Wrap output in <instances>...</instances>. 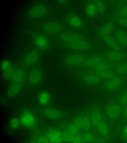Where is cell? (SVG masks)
I'll return each instance as SVG.
<instances>
[{
    "instance_id": "13",
    "label": "cell",
    "mask_w": 127,
    "mask_h": 143,
    "mask_svg": "<svg viewBox=\"0 0 127 143\" xmlns=\"http://www.w3.org/2000/svg\"><path fill=\"white\" fill-rule=\"evenodd\" d=\"M43 75L40 70L36 69L32 71L29 76V80L30 83L32 85H36L41 81Z\"/></svg>"
},
{
    "instance_id": "10",
    "label": "cell",
    "mask_w": 127,
    "mask_h": 143,
    "mask_svg": "<svg viewBox=\"0 0 127 143\" xmlns=\"http://www.w3.org/2000/svg\"><path fill=\"white\" fill-rule=\"evenodd\" d=\"M98 131L104 138L107 139L110 135V128L107 122L103 119L96 126Z\"/></svg>"
},
{
    "instance_id": "32",
    "label": "cell",
    "mask_w": 127,
    "mask_h": 143,
    "mask_svg": "<svg viewBox=\"0 0 127 143\" xmlns=\"http://www.w3.org/2000/svg\"><path fill=\"white\" fill-rule=\"evenodd\" d=\"M93 1L96 8L98 13H104L105 10V6L104 3L100 0H95Z\"/></svg>"
},
{
    "instance_id": "19",
    "label": "cell",
    "mask_w": 127,
    "mask_h": 143,
    "mask_svg": "<svg viewBox=\"0 0 127 143\" xmlns=\"http://www.w3.org/2000/svg\"><path fill=\"white\" fill-rule=\"evenodd\" d=\"M39 55L36 51H32L26 56L24 60V63L27 66L33 65L35 64L38 60Z\"/></svg>"
},
{
    "instance_id": "6",
    "label": "cell",
    "mask_w": 127,
    "mask_h": 143,
    "mask_svg": "<svg viewBox=\"0 0 127 143\" xmlns=\"http://www.w3.org/2000/svg\"><path fill=\"white\" fill-rule=\"evenodd\" d=\"M86 59L85 56L80 54H73L68 56L65 60L67 65L72 66H79L84 64Z\"/></svg>"
},
{
    "instance_id": "38",
    "label": "cell",
    "mask_w": 127,
    "mask_h": 143,
    "mask_svg": "<svg viewBox=\"0 0 127 143\" xmlns=\"http://www.w3.org/2000/svg\"><path fill=\"white\" fill-rule=\"evenodd\" d=\"M75 124L78 128L83 129V117H78L77 118L75 121Z\"/></svg>"
},
{
    "instance_id": "26",
    "label": "cell",
    "mask_w": 127,
    "mask_h": 143,
    "mask_svg": "<svg viewBox=\"0 0 127 143\" xmlns=\"http://www.w3.org/2000/svg\"><path fill=\"white\" fill-rule=\"evenodd\" d=\"M113 24L112 22L108 23L104 25L100 29L99 34L101 37L110 35L113 28Z\"/></svg>"
},
{
    "instance_id": "24",
    "label": "cell",
    "mask_w": 127,
    "mask_h": 143,
    "mask_svg": "<svg viewBox=\"0 0 127 143\" xmlns=\"http://www.w3.org/2000/svg\"><path fill=\"white\" fill-rule=\"evenodd\" d=\"M113 70L116 74L126 75L127 74V61H125L116 65Z\"/></svg>"
},
{
    "instance_id": "34",
    "label": "cell",
    "mask_w": 127,
    "mask_h": 143,
    "mask_svg": "<svg viewBox=\"0 0 127 143\" xmlns=\"http://www.w3.org/2000/svg\"><path fill=\"white\" fill-rule=\"evenodd\" d=\"M120 132L122 139L124 141L127 142V124L123 125L121 128Z\"/></svg>"
},
{
    "instance_id": "16",
    "label": "cell",
    "mask_w": 127,
    "mask_h": 143,
    "mask_svg": "<svg viewBox=\"0 0 127 143\" xmlns=\"http://www.w3.org/2000/svg\"><path fill=\"white\" fill-rule=\"evenodd\" d=\"M101 37L104 42L112 49L121 51L119 44L115 39L110 35Z\"/></svg>"
},
{
    "instance_id": "28",
    "label": "cell",
    "mask_w": 127,
    "mask_h": 143,
    "mask_svg": "<svg viewBox=\"0 0 127 143\" xmlns=\"http://www.w3.org/2000/svg\"><path fill=\"white\" fill-rule=\"evenodd\" d=\"M51 100V96L46 91H43L39 94L38 98L39 103L42 105H48Z\"/></svg>"
},
{
    "instance_id": "3",
    "label": "cell",
    "mask_w": 127,
    "mask_h": 143,
    "mask_svg": "<svg viewBox=\"0 0 127 143\" xmlns=\"http://www.w3.org/2000/svg\"><path fill=\"white\" fill-rule=\"evenodd\" d=\"M126 76L116 74L105 80L104 87L107 90L112 91L120 88L124 85Z\"/></svg>"
},
{
    "instance_id": "20",
    "label": "cell",
    "mask_w": 127,
    "mask_h": 143,
    "mask_svg": "<svg viewBox=\"0 0 127 143\" xmlns=\"http://www.w3.org/2000/svg\"><path fill=\"white\" fill-rule=\"evenodd\" d=\"M83 80L86 83L91 85H95L99 83L102 79L96 74H87L83 77Z\"/></svg>"
},
{
    "instance_id": "1",
    "label": "cell",
    "mask_w": 127,
    "mask_h": 143,
    "mask_svg": "<svg viewBox=\"0 0 127 143\" xmlns=\"http://www.w3.org/2000/svg\"><path fill=\"white\" fill-rule=\"evenodd\" d=\"M124 107L117 100L111 101L105 108V115L110 121H115L122 114Z\"/></svg>"
},
{
    "instance_id": "27",
    "label": "cell",
    "mask_w": 127,
    "mask_h": 143,
    "mask_svg": "<svg viewBox=\"0 0 127 143\" xmlns=\"http://www.w3.org/2000/svg\"><path fill=\"white\" fill-rule=\"evenodd\" d=\"M85 10L87 14L91 17L95 16L98 13L93 0L90 1L88 3L86 6Z\"/></svg>"
},
{
    "instance_id": "7",
    "label": "cell",
    "mask_w": 127,
    "mask_h": 143,
    "mask_svg": "<svg viewBox=\"0 0 127 143\" xmlns=\"http://www.w3.org/2000/svg\"><path fill=\"white\" fill-rule=\"evenodd\" d=\"M64 43L68 48L76 50H86L90 47L89 44L85 39L75 40Z\"/></svg>"
},
{
    "instance_id": "4",
    "label": "cell",
    "mask_w": 127,
    "mask_h": 143,
    "mask_svg": "<svg viewBox=\"0 0 127 143\" xmlns=\"http://www.w3.org/2000/svg\"><path fill=\"white\" fill-rule=\"evenodd\" d=\"M19 120L23 125L28 128L33 127L36 123L35 115L32 112L28 110H25L22 112Z\"/></svg>"
},
{
    "instance_id": "17",
    "label": "cell",
    "mask_w": 127,
    "mask_h": 143,
    "mask_svg": "<svg viewBox=\"0 0 127 143\" xmlns=\"http://www.w3.org/2000/svg\"><path fill=\"white\" fill-rule=\"evenodd\" d=\"M45 30L47 32L52 33L60 32L63 29L62 26L58 23L51 22L46 23L44 26Z\"/></svg>"
},
{
    "instance_id": "9",
    "label": "cell",
    "mask_w": 127,
    "mask_h": 143,
    "mask_svg": "<svg viewBox=\"0 0 127 143\" xmlns=\"http://www.w3.org/2000/svg\"><path fill=\"white\" fill-rule=\"evenodd\" d=\"M42 114L45 117L52 119L56 120L60 119L63 114L60 110L52 108H47L41 111Z\"/></svg>"
},
{
    "instance_id": "33",
    "label": "cell",
    "mask_w": 127,
    "mask_h": 143,
    "mask_svg": "<svg viewBox=\"0 0 127 143\" xmlns=\"http://www.w3.org/2000/svg\"><path fill=\"white\" fill-rule=\"evenodd\" d=\"M116 16L117 18H127V4L123 6L118 10Z\"/></svg>"
},
{
    "instance_id": "40",
    "label": "cell",
    "mask_w": 127,
    "mask_h": 143,
    "mask_svg": "<svg viewBox=\"0 0 127 143\" xmlns=\"http://www.w3.org/2000/svg\"><path fill=\"white\" fill-rule=\"evenodd\" d=\"M83 138L84 140L87 142L92 141L94 139L93 136L91 134L88 133L85 134Z\"/></svg>"
},
{
    "instance_id": "36",
    "label": "cell",
    "mask_w": 127,
    "mask_h": 143,
    "mask_svg": "<svg viewBox=\"0 0 127 143\" xmlns=\"http://www.w3.org/2000/svg\"><path fill=\"white\" fill-rule=\"evenodd\" d=\"M83 129L85 130H88L90 127V121L87 116L83 117Z\"/></svg>"
},
{
    "instance_id": "31",
    "label": "cell",
    "mask_w": 127,
    "mask_h": 143,
    "mask_svg": "<svg viewBox=\"0 0 127 143\" xmlns=\"http://www.w3.org/2000/svg\"><path fill=\"white\" fill-rule=\"evenodd\" d=\"M118 99L117 101L124 107L127 105V88L120 92Z\"/></svg>"
},
{
    "instance_id": "18",
    "label": "cell",
    "mask_w": 127,
    "mask_h": 143,
    "mask_svg": "<svg viewBox=\"0 0 127 143\" xmlns=\"http://www.w3.org/2000/svg\"><path fill=\"white\" fill-rule=\"evenodd\" d=\"M114 38L119 44L123 46H127V34L124 31H117L115 34Z\"/></svg>"
},
{
    "instance_id": "14",
    "label": "cell",
    "mask_w": 127,
    "mask_h": 143,
    "mask_svg": "<svg viewBox=\"0 0 127 143\" xmlns=\"http://www.w3.org/2000/svg\"><path fill=\"white\" fill-rule=\"evenodd\" d=\"M34 41L36 46L39 49H46L49 46V43L47 39L42 35L36 36L34 38Z\"/></svg>"
},
{
    "instance_id": "21",
    "label": "cell",
    "mask_w": 127,
    "mask_h": 143,
    "mask_svg": "<svg viewBox=\"0 0 127 143\" xmlns=\"http://www.w3.org/2000/svg\"><path fill=\"white\" fill-rule=\"evenodd\" d=\"M25 77V73L22 69L15 70L11 78L13 83L23 82Z\"/></svg>"
},
{
    "instance_id": "39",
    "label": "cell",
    "mask_w": 127,
    "mask_h": 143,
    "mask_svg": "<svg viewBox=\"0 0 127 143\" xmlns=\"http://www.w3.org/2000/svg\"><path fill=\"white\" fill-rule=\"evenodd\" d=\"M116 20L120 25L127 27V18H118Z\"/></svg>"
},
{
    "instance_id": "12",
    "label": "cell",
    "mask_w": 127,
    "mask_h": 143,
    "mask_svg": "<svg viewBox=\"0 0 127 143\" xmlns=\"http://www.w3.org/2000/svg\"><path fill=\"white\" fill-rule=\"evenodd\" d=\"M60 38L64 43L75 40L84 39V37L81 35L72 32L62 33L60 35Z\"/></svg>"
},
{
    "instance_id": "35",
    "label": "cell",
    "mask_w": 127,
    "mask_h": 143,
    "mask_svg": "<svg viewBox=\"0 0 127 143\" xmlns=\"http://www.w3.org/2000/svg\"><path fill=\"white\" fill-rule=\"evenodd\" d=\"M20 122V120L18 118H13L10 122L9 125L12 129H16L19 127Z\"/></svg>"
},
{
    "instance_id": "5",
    "label": "cell",
    "mask_w": 127,
    "mask_h": 143,
    "mask_svg": "<svg viewBox=\"0 0 127 143\" xmlns=\"http://www.w3.org/2000/svg\"><path fill=\"white\" fill-rule=\"evenodd\" d=\"M65 20L68 25L73 28L81 30L84 28V23L81 19L74 14H69L66 18Z\"/></svg>"
},
{
    "instance_id": "37",
    "label": "cell",
    "mask_w": 127,
    "mask_h": 143,
    "mask_svg": "<svg viewBox=\"0 0 127 143\" xmlns=\"http://www.w3.org/2000/svg\"><path fill=\"white\" fill-rule=\"evenodd\" d=\"M78 128L75 124H71L68 127V132L73 135H75L78 133Z\"/></svg>"
},
{
    "instance_id": "29",
    "label": "cell",
    "mask_w": 127,
    "mask_h": 143,
    "mask_svg": "<svg viewBox=\"0 0 127 143\" xmlns=\"http://www.w3.org/2000/svg\"><path fill=\"white\" fill-rule=\"evenodd\" d=\"M103 60L102 56L98 55L93 56L86 59L84 64L87 66L92 67Z\"/></svg>"
},
{
    "instance_id": "22",
    "label": "cell",
    "mask_w": 127,
    "mask_h": 143,
    "mask_svg": "<svg viewBox=\"0 0 127 143\" xmlns=\"http://www.w3.org/2000/svg\"><path fill=\"white\" fill-rule=\"evenodd\" d=\"M46 12V9L45 7L38 5L32 8L30 10L29 14L32 17H38L43 16Z\"/></svg>"
},
{
    "instance_id": "23",
    "label": "cell",
    "mask_w": 127,
    "mask_h": 143,
    "mask_svg": "<svg viewBox=\"0 0 127 143\" xmlns=\"http://www.w3.org/2000/svg\"><path fill=\"white\" fill-rule=\"evenodd\" d=\"M115 65L103 60L92 67L96 71L110 70L113 69Z\"/></svg>"
},
{
    "instance_id": "30",
    "label": "cell",
    "mask_w": 127,
    "mask_h": 143,
    "mask_svg": "<svg viewBox=\"0 0 127 143\" xmlns=\"http://www.w3.org/2000/svg\"><path fill=\"white\" fill-rule=\"evenodd\" d=\"M95 74L101 77L102 79L106 80L112 77L116 74L113 70L103 71H96Z\"/></svg>"
},
{
    "instance_id": "25",
    "label": "cell",
    "mask_w": 127,
    "mask_h": 143,
    "mask_svg": "<svg viewBox=\"0 0 127 143\" xmlns=\"http://www.w3.org/2000/svg\"><path fill=\"white\" fill-rule=\"evenodd\" d=\"M103 119L101 113L98 110H95L92 113L90 117V122L94 126H96Z\"/></svg>"
},
{
    "instance_id": "2",
    "label": "cell",
    "mask_w": 127,
    "mask_h": 143,
    "mask_svg": "<svg viewBox=\"0 0 127 143\" xmlns=\"http://www.w3.org/2000/svg\"><path fill=\"white\" fill-rule=\"evenodd\" d=\"M105 61L116 65L125 61L126 55L121 51L112 50L105 53L102 56Z\"/></svg>"
},
{
    "instance_id": "8",
    "label": "cell",
    "mask_w": 127,
    "mask_h": 143,
    "mask_svg": "<svg viewBox=\"0 0 127 143\" xmlns=\"http://www.w3.org/2000/svg\"><path fill=\"white\" fill-rule=\"evenodd\" d=\"M1 70L4 77L7 79H10L15 70L10 61L4 60L0 64Z\"/></svg>"
},
{
    "instance_id": "11",
    "label": "cell",
    "mask_w": 127,
    "mask_h": 143,
    "mask_svg": "<svg viewBox=\"0 0 127 143\" xmlns=\"http://www.w3.org/2000/svg\"><path fill=\"white\" fill-rule=\"evenodd\" d=\"M48 140L52 143H60L64 139L61 132L58 130L51 129L47 132L46 135Z\"/></svg>"
},
{
    "instance_id": "41",
    "label": "cell",
    "mask_w": 127,
    "mask_h": 143,
    "mask_svg": "<svg viewBox=\"0 0 127 143\" xmlns=\"http://www.w3.org/2000/svg\"><path fill=\"white\" fill-rule=\"evenodd\" d=\"M122 114L124 120L127 121V105L124 107Z\"/></svg>"
},
{
    "instance_id": "15",
    "label": "cell",
    "mask_w": 127,
    "mask_h": 143,
    "mask_svg": "<svg viewBox=\"0 0 127 143\" xmlns=\"http://www.w3.org/2000/svg\"><path fill=\"white\" fill-rule=\"evenodd\" d=\"M23 82L13 83L9 87L7 94L9 97H13L17 95L23 88Z\"/></svg>"
}]
</instances>
